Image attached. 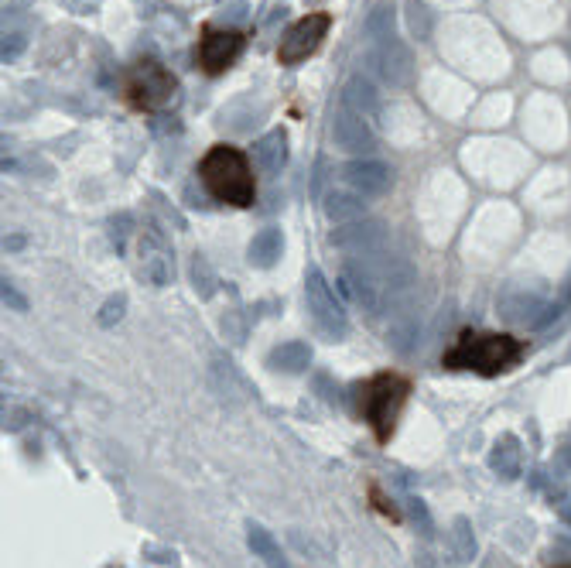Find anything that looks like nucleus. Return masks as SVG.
I'll use <instances>...</instances> for the list:
<instances>
[{
  "mask_svg": "<svg viewBox=\"0 0 571 568\" xmlns=\"http://www.w3.org/2000/svg\"><path fill=\"white\" fill-rule=\"evenodd\" d=\"M192 281H195V291H199L202 298H209L212 291H216V274H212V267L202 254L192 257Z\"/></svg>",
  "mask_w": 571,
  "mask_h": 568,
  "instance_id": "nucleus-23",
  "label": "nucleus"
},
{
  "mask_svg": "<svg viewBox=\"0 0 571 568\" xmlns=\"http://www.w3.org/2000/svg\"><path fill=\"white\" fill-rule=\"evenodd\" d=\"M332 141H336L339 151L356 154V158H370L373 148H377V134L370 131L363 117H356L353 110H339L336 120H332Z\"/></svg>",
  "mask_w": 571,
  "mask_h": 568,
  "instance_id": "nucleus-10",
  "label": "nucleus"
},
{
  "mask_svg": "<svg viewBox=\"0 0 571 568\" xmlns=\"http://www.w3.org/2000/svg\"><path fill=\"white\" fill-rule=\"evenodd\" d=\"M137 264H141L144 278H148L154 288H168L175 281V250L165 233L158 226H141L137 233Z\"/></svg>",
  "mask_w": 571,
  "mask_h": 568,
  "instance_id": "nucleus-7",
  "label": "nucleus"
},
{
  "mask_svg": "<svg viewBox=\"0 0 571 568\" xmlns=\"http://www.w3.org/2000/svg\"><path fill=\"white\" fill-rule=\"evenodd\" d=\"M551 500H554V507H558V514L571 524V500H568V497H561L558 490H551Z\"/></svg>",
  "mask_w": 571,
  "mask_h": 568,
  "instance_id": "nucleus-28",
  "label": "nucleus"
},
{
  "mask_svg": "<svg viewBox=\"0 0 571 568\" xmlns=\"http://www.w3.org/2000/svg\"><path fill=\"white\" fill-rule=\"evenodd\" d=\"M342 175H346L349 189L360 192V196H383V192H390V185H394V172H390V165H383V161H377V158L349 161V165L342 168Z\"/></svg>",
  "mask_w": 571,
  "mask_h": 568,
  "instance_id": "nucleus-11",
  "label": "nucleus"
},
{
  "mask_svg": "<svg viewBox=\"0 0 571 568\" xmlns=\"http://www.w3.org/2000/svg\"><path fill=\"white\" fill-rule=\"evenodd\" d=\"M561 568H571V565H561Z\"/></svg>",
  "mask_w": 571,
  "mask_h": 568,
  "instance_id": "nucleus-31",
  "label": "nucleus"
},
{
  "mask_svg": "<svg viewBox=\"0 0 571 568\" xmlns=\"http://www.w3.org/2000/svg\"><path fill=\"white\" fill-rule=\"evenodd\" d=\"M24 48H28V38H24L21 31H11V35H4V48H0V55H4V62H14Z\"/></svg>",
  "mask_w": 571,
  "mask_h": 568,
  "instance_id": "nucleus-26",
  "label": "nucleus"
},
{
  "mask_svg": "<svg viewBox=\"0 0 571 568\" xmlns=\"http://www.w3.org/2000/svg\"><path fill=\"white\" fill-rule=\"evenodd\" d=\"M370 62H373V72H377V76L387 86H394V89L411 86V79H414V55H411V48H407L404 42H397V38L377 42V48H373V55H370Z\"/></svg>",
  "mask_w": 571,
  "mask_h": 568,
  "instance_id": "nucleus-9",
  "label": "nucleus"
},
{
  "mask_svg": "<svg viewBox=\"0 0 571 568\" xmlns=\"http://www.w3.org/2000/svg\"><path fill=\"white\" fill-rule=\"evenodd\" d=\"M407 397H411V380L401 377V373H377V377H370L366 384H360V391H356L363 421L373 428L380 445H387L390 435H394Z\"/></svg>",
  "mask_w": 571,
  "mask_h": 568,
  "instance_id": "nucleus-3",
  "label": "nucleus"
},
{
  "mask_svg": "<svg viewBox=\"0 0 571 568\" xmlns=\"http://www.w3.org/2000/svg\"><path fill=\"white\" fill-rule=\"evenodd\" d=\"M407 503H411V514H414V521L421 524V534H424V538H431V514H428V507H424V500L411 497Z\"/></svg>",
  "mask_w": 571,
  "mask_h": 568,
  "instance_id": "nucleus-27",
  "label": "nucleus"
},
{
  "mask_svg": "<svg viewBox=\"0 0 571 568\" xmlns=\"http://www.w3.org/2000/svg\"><path fill=\"white\" fill-rule=\"evenodd\" d=\"M284 250V237L281 230H274V226H267V230H260L254 240H250V264L254 267H274L277 257H281Z\"/></svg>",
  "mask_w": 571,
  "mask_h": 568,
  "instance_id": "nucleus-20",
  "label": "nucleus"
},
{
  "mask_svg": "<svg viewBox=\"0 0 571 568\" xmlns=\"http://www.w3.org/2000/svg\"><path fill=\"white\" fill-rule=\"evenodd\" d=\"M448 545H452V555L459 565H469L472 558H476V534H472V524L466 521V517H455L452 521V531H448Z\"/></svg>",
  "mask_w": 571,
  "mask_h": 568,
  "instance_id": "nucleus-21",
  "label": "nucleus"
},
{
  "mask_svg": "<svg viewBox=\"0 0 571 568\" xmlns=\"http://www.w3.org/2000/svg\"><path fill=\"white\" fill-rule=\"evenodd\" d=\"M288 161V134L277 127V131H267L260 141L254 144V165L264 175H277Z\"/></svg>",
  "mask_w": 571,
  "mask_h": 568,
  "instance_id": "nucleus-15",
  "label": "nucleus"
},
{
  "mask_svg": "<svg viewBox=\"0 0 571 568\" xmlns=\"http://www.w3.org/2000/svg\"><path fill=\"white\" fill-rule=\"evenodd\" d=\"M558 462H561V469H565V473L571 476V445H565V449H561Z\"/></svg>",
  "mask_w": 571,
  "mask_h": 568,
  "instance_id": "nucleus-30",
  "label": "nucleus"
},
{
  "mask_svg": "<svg viewBox=\"0 0 571 568\" xmlns=\"http://www.w3.org/2000/svg\"><path fill=\"white\" fill-rule=\"evenodd\" d=\"M305 295H308V312H312L318 332H322V336H329V339L346 336V329H349L346 308L339 305L336 291L329 288V281L322 278V271H308Z\"/></svg>",
  "mask_w": 571,
  "mask_h": 568,
  "instance_id": "nucleus-6",
  "label": "nucleus"
},
{
  "mask_svg": "<svg viewBox=\"0 0 571 568\" xmlns=\"http://www.w3.org/2000/svg\"><path fill=\"white\" fill-rule=\"evenodd\" d=\"M124 308H127V298L113 295L110 302L100 308V326H113V322H120V319H124Z\"/></svg>",
  "mask_w": 571,
  "mask_h": 568,
  "instance_id": "nucleus-25",
  "label": "nucleus"
},
{
  "mask_svg": "<svg viewBox=\"0 0 571 568\" xmlns=\"http://www.w3.org/2000/svg\"><path fill=\"white\" fill-rule=\"evenodd\" d=\"M247 545H250V551H254V558H260L267 568H288V558H284L281 545H277L274 534L264 531L260 524L247 527Z\"/></svg>",
  "mask_w": 571,
  "mask_h": 568,
  "instance_id": "nucleus-19",
  "label": "nucleus"
},
{
  "mask_svg": "<svg viewBox=\"0 0 571 568\" xmlns=\"http://www.w3.org/2000/svg\"><path fill=\"white\" fill-rule=\"evenodd\" d=\"M394 24H397V7L394 4H377L366 18V35L377 38V42H387L394 38Z\"/></svg>",
  "mask_w": 571,
  "mask_h": 568,
  "instance_id": "nucleus-22",
  "label": "nucleus"
},
{
  "mask_svg": "<svg viewBox=\"0 0 571 568\" xmlns=\"http://www.w3.org/2000/svg\"><path fill=\"white\" fill-rule=\"evenodd\" d=\"M524 360V343L503 332H462L455 346L445 353L448 370H472L479 377L507 373Z\"/></svg>",
  "mask_w": 571,
  "mask_h": 568,
  "instance_id": "nucleus-2",
  "label": "nucleus"
},
{
  "mask_svg": "<svg viewBox=\"0 0 571 568\" xmlns=\"http://www.w3.org/2000/svg\"><path fill=\"white\" fill-rule=\"evenodd\" d=\"M407 24H411V31H414L418 38H428L431 21H428V11H424L418 0H411V4H407Z\"/></svg>",
  "mask_w": 571,
  "mask_h": 568,
  "instance_id": "nucleus-24",
  "label": "nucleus"
},
{
  "mask_svg": "<svg viewBox=\"0 0 571 568\" xmlns=\"http://www.w3.org/2000/svg\"><path fill=\"white\" fill-rule=\"evenodd\" d=\"M500 312L507 315L510 322H517V326H544L551 315H558V308H551L541 295H534V291L513 288L500 298Z\"/></svg>",
  "mask_w": 571,
  "mask_h": 568,
  "instance_id": "nucleus-12",
  "label": "nucleus"
},
{
  "mask_svg": "<svg viewBox=\"0 0 571 568\" xmlns=\"http://www.w3.org/2000/svg\"><path fill=\"white\" fill-rule=\"evenodd\" d=\"M199 178L216 202H226V206H236V209L254 206L257 199L254 165H250V158L240 148L212 144L206 158L199 161Z\"/></svg>",
  "mask_w": 571,
  "mask_h": 568,
  "instance_id": "nucleus-1",
  "label": "nucleus"
},
{
  "mask_svg": "<svg viewBox=\"0 0 571 568\" xmlns=\"http://www.w3.org/2000/svg\"><path fill=\"white\" fill-rule=\"evenodd\" d=\"M342 107L353 110L356 117H363V120L377 117V113H380V93H377V86H373L366 76H353L346 86H342Z\"/></svg>",
  "mask_w": 571,
  "mask_h": 568,
  "instance_id": "nucleus-14",
  "label": "nucleus"
},
{
  "mask_svg": "<svg viewBox=\"0 0 571 568\" xmlns=\"http://www.w3.org/2000/svg\"><path fill=\"white\" fill-rule=\"evenodd\" d=\"M243 45H247V38H243L240 31L206 28L199 38V48H195V62H199V69L206 72V76H219V72H226L240 59Z\"/></svg>",
  "mask_w": 571,
  "mask_h": 568,
  "instance_id": "nucleus-8",
  "label": "nucleus"
},
{
  "mask_svg": "<svg viewBox=\"0 0 571 568\" xmlns=\"http://www.w3.org/2000/svg\"><path fill=\"white\" fill-rule=\"evenodd\" d=\"M322 209H325V216H329L332 223H353V219H360L366 213V202H363L360 192L329 189V192H325Z\"/></svg>",
  "mask_w": 571,
  "mask_h": 568,
  "instance_id": "nucleus-17",
  "label": "nucleus"
},
{
  "mask_svg": "<svg viewBox=\"0 0 571 568\" xmlns=\"http://www.w3.org/2000/svg\"><path fill=\"white\" fill-rule=\"evenodd\" d=\"M267 367L277 373H305L312 367V350L308 343H281L267 356Z\"/></svg>",
  "mask_w": 571,
  "mask_h": 568,
  "instance_id": "nucleus-18",
  "label": "nucleus"
},
{
  "mask_svg": "<svg viewBox=\"0 0 571 568\" xmlns=\"http://www.w3.org/2000/svg\"><path fill=\"white\" fill-rule=\"evenodd\" d=\"M489 469L503 480H517L520 469H524V452H520V442L513 435L496 438V445L489 449Z\"/></svg>",
  "mask_w": 571,
  "mask_h": 568,
  "instance_id": "nucleus-16",
  "label": "nucleus"
},
{
  "mask_svg": "<svg viewBox=\"0 0 571 568\" xmlns=\"http://www.w3.org/2000/svg\"><path fill=\"white\" fill-rule=\"evenodd\" d=\"M178 79L161 66V62H137L124 79V100L134 110L158 113L175 103Z\"/></svg>",
  "mask_w": 571,
  "mask_h": 568,
  "instance_id": "nucleus-4",
  "label": "nucleus"
},
{
  "mask_svg": "<svg viewBox=\"0 0 571 568\" xmlns=\"http://www.w3.org/2000/svg\"><path fill=\"white\" fill-rule=\"evenodd\" d=\"M4 302H7V305H14V308H18V312H24V308H28V302H24V298L11 288V284H4Z\"/></svg>",
  "mask_w": 571,
  "mask_h": 568,
  "instance_id": "nucleus-29",
  "label": "nucleus"
},
{
  "mask_svg": "<svg viewBox=\"0 0 571 568\" xmlns=\"http://www.w3.org/2000/svg\"><path fill=\"white\" fill-rule=\"evenodd\" d=\"M332 243L353 257H373L383 247V230L377 223H349L332 233Z\"/></svg>",
  "mask_w": 571,
  "mask_h": 568,
  "instance_id": "nucleus-13",
  "label": "nucleus"
},
{
  "mask_svg": "<svg viewBox=\"0 0 571 568\" xmlns=\"http://www.w3.org/2000/svg\"><path fill=\"white\" fill-rule=\"evenodd\" d=\"M329 28H332V18L325 11H312L301 21L291 24L281 38V48H277L281 66H298V62H305L308 55H315L318 45H322L325 35H329Z\"/></svg>",
  "mask_w": 571,
  "mask_h": 568,
  "instance_id": "nucleus-5",
  "label": "nucleus"
}]
</instances>
